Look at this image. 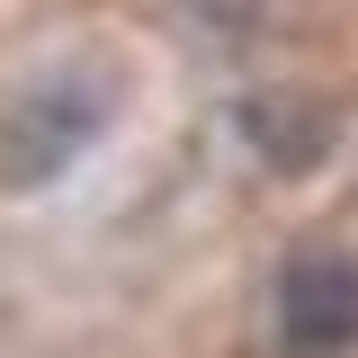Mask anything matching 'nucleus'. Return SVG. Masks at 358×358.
I'll return each mask as SVG.
<instances>
[{
	"mask_svg": "<svg viewBox=\"0 0 358 358\" xmlns=\"http://www.w3.org/2000/svg\"><path fill=\"white\" fill-rule=\"evenodd\" d=\"M278 341L287 358H350L358 350V260L350 251H305L278 278Z\"/></svg>",
	"mask_w": 358,
	"mask_h": 358,
	"instance_id": "1",
	"label": "nucleus"
}]
</instances>
